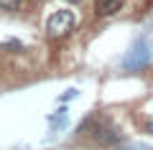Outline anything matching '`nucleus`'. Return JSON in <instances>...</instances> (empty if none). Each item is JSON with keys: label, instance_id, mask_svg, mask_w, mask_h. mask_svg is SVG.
<instances>
[{"label": "nucleus", "instance_id": "nucleus-1", "mask_svg": "<svg viewBox=\"0 0 153 150\" xmlns=\"http://www.w3.org/2000/svg\"><path fill=\"white\" fill-rule=\"evenodd\" d=\"M74 23H76V18H74L71 10H56L54 16L46 21V36L49 38H61V36H66V33L74 28Z\"/></svg>", "mask_w": 153, "mask_h": 150}, {"label": "nucleus", "instance_id": "nucleus-4", "mask_svg": "<svg viewBox=\"0 0 153 150\" xmlns=\"http://www.w3.org/2000/svg\"><path fill=\"white\" fill-rule=\"evenodd\" d=\"M148 130H151V132H153V122H151V125H148Z\"/></svg>", "mask_w": 153, "mask_h": 150}, {"label": "nucleus", "instance_id": "nucleus-2", "mask_svg": "<svg viewBox=\"0 0 153 150\" xmlns=\"http://www.w3.org/2000/svg\"><path fill=\"white\" fill-rule=\"evenodd\" d=\"M94 10H97V16H102V18L115 16L117 10H123V0H97V3H94Z\"/></svg>", "mask_w": 153, "mask_h": 150}, {"label": "nucleus", "instance_id": "nucleus-5", "mask_svg": "<svg viewBox=\"0 0 153 150\" xmlns=\"http://www.w3.org/2000/svg\"><path fill=\"white\" fill-rule=\"evenodd\" d=\"M69 3H82V0H69Z\"/></svg>", "mask_w": 153, "mask_h": 150}, {"label": "nucleus", "instance_id": "nucleus-3", "mask_svg": "<svg viewBox=\"0 0 153 150\" xmlns=\"http://www.w3.org/2000/svg\"><path fill=\"white\" fill-rule=\"evenodd\" d=\"M23 0H0V10H18Z\"/></svg>", "mask_w": 153, "mask_h": 150}]
</instances>
